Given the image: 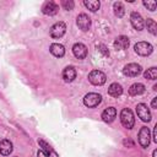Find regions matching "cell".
I'll use <instances>...</instances> for the list:
<instances>
[{
	"instance_id": "cell-1",
	"label": "cell",
	"mask_w": 157,
	"mask_h": 157,
	"mask_svg": "<svg viewBox=\"0 0 157 157\" xmlns=\"http://www.w3.org/2000/svg\"><path fill=\"white\" fill-rule=\"evenodd\" d=\"M120 121L123 124L124 128L126 129H131L135 124V118H134V114L129 109V108H124L121 112H120Z\"/></svg>"
},
{
	"instance_id": "cell-2",
	"label": "cell",
	"mask_w": 157,
	"mask_h": 157,
	"mask_svg": "<svg viewBox=\"0 0 157 157\" xmlns=\"http://www.w3.org/2000/svg\"><path fill=\"white\" fill-rule=\"evenodd\" d=\"M88 81L92 83V85H96V86H102L107 81V76L104 72L99 71V70H92L90 74H88Z\"/></svg>"
},
{
	"instance_id": "cell-3",
	"label": "cell",
	"mask_w": 157,
	"mask_h": 157,
	"mask_svg": "<svg viewBox=\"0 0 157 157\" xmlns=\"http://www.w3.org/2000/svg\"><path fill=\"white\" fill-rule=\"evenodd\" d=\"M101 102H102V96L98 93H94V92L87 93L83 97V104L88 108H96Z\"/></svg>"
},
{
	"instance_id": "cell-4",
	"label": "cell",
	"mask_w": 157,
	"mask_h": 157,
	"mask_svg": "<svg viewBox=\"0 0 157 157\" xmlns=\"http://www.w3.org/2000/svg\"><path fill=\"white\" fill-rule=\"evenodd\" d=\"M134 49H135V53L141 56H147L153 52V47L147 42H137Z\"/></svg>"
},
{
	"instance_id": "cell-5",
	"label": "cell",
	"mask_w": 157,
	"mask_h": 157,
	"mask_svg": "<svg viewBox=\"0 0 157 157\" xmlns=\"http://www.w3.org/2000/svg\"><path fill=\"white\" fill-rule=\"evenodd\" d=\"M139 142L142 147H148L150 142H151V132H150V129L147 126H142L139 131Z\"/></svg>"
},
{
	"instance_id": "cell-6",
	"label": "cell",
	"mask_w": 157,
	"mask_h": 157,
	"mask_svg": "<svg viewBox=\"0 0 157 157\" xmlns=\"http://www.w3.org/2000/svg\"><path fill=\"white\" fill-rule=\"evenodd\" d=\"M136 113H137V117L142 120V121H150L151 120V112L148 109V107L145 104V103H139L136 105Z\"/></svg>"
},
{
	"instance_id": "cell-7",
	"label": "cell",
	"mask_w": 157,
	"mask_h": 157,
	"mask_svg": "<svg viewBox=\"0 0 157 157\" xmlns=\"http://www.w3.org/2000/svg\"><path fill=\"white\" fill-rule=\"evenodd\" d=\"M66 32V26L64 22H56L50 27V36L53 38H61Z\"/></svg>"
},
{
	"instance_id": "cell-8",
	"label": "cell",
	"mask_w": 157,
	"mask_h": 157,
	"mask_svg": "<svg viewBox=\"0 0 157 157\" xmlns=\"http://www.w3.org/2000/svg\"><path fill=\"white\" fill-rule=\"evenodd\" d=\"M141 66L139 65V64H135V63H130V64H128V65H125L124 66V69H123V74L125 75V76H128V77H135V76H137L140 72H141Z\"/></svg>"
},
{
	"instance_id": "cell-9",
	"label": "cell",
	"mask_w": 157,
	"mask_h": 157,
	"mask_svg": "<svg viewBox=\"0 0 157 157\" xmlns=\"http://www.w3.org/2000/svg\"><path fill=\"white\" fill-rule=\"evenodd\" d=\"M130 22H131L132 27H134L136 31H142L144 27H145L144 18H142L141 15L137 13V12H132V13L130 15Z\"/></svg>"
},
{
	"instance_id": "cell-10",
	"label": "cell",
	"mask_w": 157,
	"mask_h": 157,
	"mask_svg": "<svg viewBox=\"0 0 157 157\" xmlns=\"http://www.w3.org/2000/svg\"><path fill=\"white\" fill-rule=\"evenodd\" d=\"M76 23L80 29L82 31H88L91 27V18L86 15V13H80L76 18Z\"/></svg>"
},
{
	"instance_id": "cell-11",
	"label": "cell",
	"mask_w": 157,
	"mask_h": 157,
	"mask_svg": "<svg viewBox=\"0 0 157 157\" xmlns=\"http://www.w3.org/2000/svg\"><path fill=\"white\" fill-rule=\"evenodd\" d=\"M72 53L77 59H85L87 55V48L82 43H75L72 47Z\"/></svg>"
},
{
	"instance_id": "cell-12",
	"label": "cell",
	"mask_w": 157,
	"mask_h": 157,
	"mask_svg": "<svg viewBox=\"0 0 157 157\" xmlns=\"http://www.w3.org/2000/svg\"><path fill=\"white\" fill-rule=\"evenodd\" d=\"M113 44H114V48L117 50H124V49H126L129 47L130 40H129V38L126 36H119V37L115 38Z\"/></svg>"
},
{
	"instance_id": "cell-13",
	"label": "cell",
	"mask_w": 157,
	"mask_h": 157,
	"mask_svg": "<svg viewBox=\"0 0 157 157\" xmlns=\"http://www.w3.org/2000/svg\"><path fill=\"white\" fill-rule=\"evenodd\" d=\"M58 10H59L58 5L55 2H53V1H47L43 5V9H42L43 13L44 15H48V16H54L58 12Z\"/></svg>"
},
{
	"instance_id": "cell-14",
	"label": "cell",
	"mask_w": 157,
	"mask_h": 157,
	"mask_svg": "<svg viewBox=\"0 0 157 157\" xmlns=\"http://www.w3.org/2000/svg\"><path fill=\"white\" fill-rule=\"evenodd\" d=\"M115 117H117V109L114 107H109V108L104 109L102 113V119L105 123H112L115 119Z\"/></svg>"
},
{
	"instance_id": "cell-15",
	"label": "cell",
	"mask_w": 157,
	"mask_h": 157,
	"mask_svg": "<svg viewBox=\"0 0 157 157\" xmlns=\"http://www.w3.org/2000/svg\"><path fill=\"white\" fill-rule=\"evenodd\" d=\"M38 144H39V146L42 147V151L47 155V157H59V156H58V153L53 150V147H52L48 142H45L44 140H42V139H40V140H38Z\"/></svg>"
},
{
	"instance_id": "cell-16",
	"label": "cell",
	"mask_w": 157,
	"mask_h": 157,
	"mask_svg": "<svg viewBox=\"0 0 157 157\" xmlns=\"http://www.w3.org/2000/svg\"><path fill=\"white\" fill-rule=\"evenodd\" d=\"M76 78V70L72 66H67L63 70V80L65 82H72Z\"/></svg>"
},
{
	"instance_id": "cell-17",
	"label": "cell",
	"mask_w": 157,
	"mask_h": 157,
	"mask_svg": "<svg viewBox=\"0 0 157 157\" xmlns=\"http://www.w3.org/2000/svg\"><path fill=\"white\" fill-rule=\"evenodd\" d=\"M49 50H50V53H52L54 56H56V58H61V56H64V54H65V48H64V45H61V44H59V43H53V44L50 45Z\"/></svg>"
},
{
	"instance_id": "cell-18",
	"label": "cell",
	"mask_w": 157,
	"mask_h": 157,
	"mask_svg": "<svg viewBox=\"0 0 157 157\" xmlns=\"http://www.w3.org/2000/svg\"><path fill=\"white\" fill-rule=\"evenodd\" d=\"M12 152V142L10 140H1L0 141V153L2 156H7Z\"/></svg>"
},
{
	"instance_id": "cell-19",
	"label": "cell",
	"mask_w": 157,
	"mask_h": 157,
	"mask_svg": "<svg viewBox=\"0 0 157 157\" xmlns=\"http://www.w3.org/2000/svg\"><path fill=\"white\" fill-rule=\"evenodd\" d=\"M108 93L112 96V97H118L123 93V87L121 85H119L118 82H113L109 87H108Z\"/></svg>"
},
{
	"instance_id": "cell-20",
	"label": "cell",
	"mask_w": 157,
	"mask_h": 157,
	"mask_svg": "<svg viewBox=\"0 0 157 157\" xmlns=\"http://www.w3.org/2000/svg\"><path fill=\"white\" fill-rule=\"evenodd\" d=\"M145 92V86L142 83H134L129 88V94L131 96H139Z\"/></svg>"
},
{
	"instance_id": "cell-21",
	"label": "cell",
	"mask_w": 157,
	"mask_h": 157,
	"mask_svg": "<svg viewBox=\"0 0 157 157\" xmlns=\"http://www.w3.org/2000/svg\"><path fill=\"white\" fill-rule=\"evenodd\" d=\"M83 5H85L88 10H91L92 12H96V11L99 9L101 2H99L98 0H85V1H83Z\"/></svg>"
},
{
	"instance_id": "cell-22",
	"label": "cell",
	"mask_w": 157,
	"mask_h": 157,
	"mask_svg": "<svg viewBox=\"0 0 157 157\" xmlns=\"http://www.w3.org/2000/svg\"><path fill=\"white\" fill-rule=\"evenodd\" d=\"M113 9H114V15L117 17H123L124 13H125V9H124V5L120 2V1H115L113 4Z\"/></svg>"
},
{
	"instance_id": "cell-23",
	"label": "cell",
	"mask_w": 157,
	"mask_h": 157,
	"mask_svg": "<svg viewBox=\"0 0 157 157\" xmlns=\"http://www.w3.org/2000/svg\"><path fill=\"white\" fill-rule=\"evenodd\" d=\"M146 27H147V29H148V32H150L151 34H156V33H157V23L155 22V20L147 18V21H146Z\"/></svg>"
},
{
	"instance_id": "cell-24",
	"label": "cell",
	"mask_w": 157,
	"mask_h": 157,
	"mask_svg": "<svg viewBox=\"0 0 157 157\" xmlns=\"http://www.w3.org/2000/svg\"><path fill=\"white\" fill-rule=\"evenodd\" d=\"M145 78H148V80H156L157 78V69L156 67H150L145 71L144 74Z\"/></svg>"
},
{
	"instance_id": "cell-25",
	"label": "cell",
	"mask_w": 157,
	"mask_h": 157,
	"mask_svg": "<svg viewBox=\"0 0 157 157\" xmlns=\"http://www.w3.org/2000/svg\"><path fill=\"white\" fill-rule=\"evenodd\" d=\"M144 6L147 7V10L150 11H155L157 7V2L155 0H144Z\"/></svg>"
},
{
	"instance_id": "cell-26",
	"label": "cell",
	"mask_w": 157,
	"mask_h": 157,
	"mask_svg": "<svg viewBox=\"0 0 157 157\" xmlns=\"http://www.w3.org/2000/svg\"><path fill=\"white\" fill-rule=\"evenodd\" d=\"M61 4H63V7H64L65 10H67V11L72 10V9H74V5H75L72 0H64Z\"/></svg>"
},
{
	"instance_id": "cell-27",
	"label": "cell",
	"mask_w": 157,
	"mask_h": 157,
	"mask_svg": "<svg viewBox=\"0 0 157 157\" xmlns=\"http://www.w3.org/2000/svg\"><path fill=\"white\" fill-rule=\"evenodd\" d=\"M104 56H109V52H108V49H107V47L105 45H103V44H99L98 45V48H97Z\"/></svg>"
},
{
	"instance_id": "cell-28",
	"label": "cell",
	"mask_w": 157,
	"mask_h": 157,
	"mask_svg": "<svg viewBox=\"0 0 157 157\" xmlns=\"http://www.w3.org/2000/svg\"><path fill=\"white\" fill-rule=\"evenodd\" d=\"M153 141L157 142V124H156L155 128H153Z\"/></svg>"
},
{
	"instance_id": "cell-29",
	"label": "cell",
	"mask_w": 157,
	"mask_h": 157,
	"mask_svg": "<svg viewBox=\"0 0 157 157\" xmlns=\"http://www.w3.org/2000/svg\"><path fill=\"white\" fill-rule=\"evenodd\" d=\"M151 105H152V108H157V97H155L153 99H152V103H151Z\"/></svg>"
},
{
	"instance_id": "cell-30",
	"label": "cell",
	"mask_w": 157,
	"mask_h": 157,
	"mask_svg": "<svg viewBox=\"0 0 157 157\" xmlns=\"http://www.w3.org/2000/svg\"><path fill=\"white\" fill-rule=\"evenodd\" d=\"M37 157H47V155H45L43 151H38V152H37Z\"/></svg>"
},
{
	"instance_id": "cell-31",
	"label": "cell",
	"mask_w": 157,
	"mask_h": 157,
	"mask_svg": "<svg viewBox=\"0 0 157 157\" xmlns=\"http://www.w3.org/2000/svg\"><path fill=\"white\" fill-rule=\"evenodd\" d=\"M152 157H157V150H155V151H153V153H152Z\"/></svg>"
}]
</instances>
